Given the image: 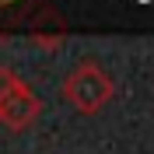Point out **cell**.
<instances>
[{
  "instance_id": "6da1fadb",
  "label": "cell",
  "mask_w": 154,
  "mask_h": 154,
  "mask_svg": "<svg viewBox=\"0 0 154 154\" xmlns=\"http://www.w3.org/2000/svg\"><path fill=\"white\" fill-rule=\"evenodd\" d=\"M35 112H38V102L14 81V77H7L0 70V116H4L11 126H25Z\"/></svg>"
},
{
  "instance_id": "7a4b0ae2",
  "label": "cell",
  "mask_w": 154,
  "mask_h": 154,
  "mask_svg": "<svg viewBox=\"0 0 154 154\" xmlns=\"http://www.w3.org/2000/svg\"><path fill=\"white\" fill-rule=\"evenodd\" d=\"M67 95L81 109H98L109 98V81L98 67H77L74 77L67 81Z\"/></svg>"
}]
</instances>
